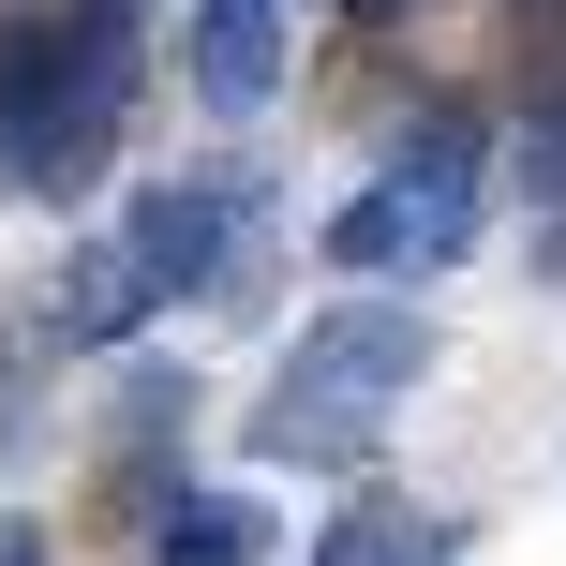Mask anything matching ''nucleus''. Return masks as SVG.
<instances>
[{
	"label": "nucleus",
	"mask_w": 566,
	"mask_h": 566,
	"mask_svg": "<svg viewBox=\"0 0 566 566\" xmlns=\"http://www.w3.org/2000/svg\"><path fill=\"white\" fill-rule=\"evenodd\" d=\"M119 119H135V0H75V15L0 30V165H15V195L75 209L119 165Z\"/></svg>",
	"instance_id": "f257e3e1"
},
{
	"label": "nucleus",
	"mask_w": 566,
	"mask_h": 566,
	"mask_svg": "<svg viewBox=\"0 0 566 566\" xmlns=\"http://www.w3.org/2000/svg\"><path fill=\"white\" fill-rule=\"evenodd\" d=\"M432 373V313L358 298V313H313L283 343V388L254 418V462H373V418Z\"/></svg>",
	"instance_id": "f03ea898"
},
{
	"label": "nucleus",
	"mask_w": 566,
	"mask_h": 566,
	"mask_svg": "<svg viewBox=\"0 0 566 566\" xmlns=\"http://www.w3.org/2000/svg\"><path fill=\"white\" fill-rule=\"evenodd\" d=\"M478 105H418L358 209H328V269H462L478 239Z\"/></svg>",
	"instance_id": "7ed1b4c3"
},
{
	"label": "nucleus",
	"mask_w": 566,
	"mask_h": 566,
	"mask_svg": "<svg viewBox=\"0 0 566 566\" xmlns=\"http://www.w3.org/2000/svg\"><path fill=\"white\" fill-rule=\"evenodd\" d=\"M239 209H254V165H195V179H149L135 209H119V254L149 269V298H179V283H224L239 254Z\"/></svg>",
	"instance_id": "20e7f679"
},
{
	"label": "nucleus",
	"mask_w": 566,
	"mask_h": 566,
	"mask_svg": "<svg viewBox=\"0 0 566 566\" xmlns=\"http://www.w3.org/2000/svg\"><path fill=\"white\" fill-rule=\"evenodd\" d=\"M195 105L209 119H254L269 90H283V0H195Z\"/></svg>",
	"instance_id": "39448f33"
},
{
	"label": "nucleus",
	"mask_w": 566,
	"mask_h": 566,
	"mask_svg": "<svg viewBox=\"0 0 566 566\" xmlns=\"http://www.w3.org/2000/svg\"><path fill=\"white\" fill-rule=\"evenodd\" d=\"M313 566H462V522L448 507H402V492H358V507L313 537Z\"/></svg>",
	"instance_id": "423d86ee"
},
{
	"label": "nucleus",
	"mask_w": 566,
	"mask_h": 566,
	"mask_svg": "<svg viewBox=\"0 0 566 566\" xmlns=\"http://www.w3.org/2000/svg\"><path fill=\"white\" fill-rule=\"evenodd\" d=\"M269 507L254 492H149V566H254Z\"/></svg>",
	"instance_id": "0eeeda50"
},
{
	"label": "nucleus",
	"mask_w": 566,
	"mask_h": 566,
	"mask_svg": "<svg viewBox=\"0 0 566 566\" xmlns=\"http://www.w3.org/2000/svg\"><path fill=\"white\" fill-rule=\"evenodd\" d=\"M135 313H149V269L119 254V239H90V254L45 283V328H60V343H119Z\"/></svg>",
	"instance_id": "6e6552de"
},
{
	"label": "nucleus",
	"mask_w": 566,
	"mask_h": 566,
	"mask_svg": "<svg viewBox=\"0 0 566 566\" xmlns=\"http://www.w3.org/2000/svg\"><path fill=\"white\" fill-rule=\"evenodd\" d=\"M179 418H195V373H119V448H149Z\"/></svg>",
	"instance_id": "1a4fd4ad"
},
{
	"label": "nucleus",
	"mask_w": 566,
	"mask_h": 566,
	"mask_svg": "<svg viewBox=\"0 0 566 566\" xmlns=\"http://www.w3.org/2000/svg\"><path fill=\"white\" fill-rule=\"evenodd\" d=\"M522 179H537V195L566 209V90H552V105H537V119H522Z\"/></svg>",
	"instance_id": "9d476101"
},
{
	"label": "nucleus",
	"mask_w": 566,
	"mask_h": 566,
	"mask_svg": "<svg viewBox=\"0 0 566 566\" xmlns=\"http://www.w3.org/2000/svg\"><path fill=\"white\" fill-rule=\"evenodd\" d=\"M0 566H45V522H0Z\"/></svg>",
	"instance_id": "9b49d317"
},
{
	"label": "nucleus",
	"mask_w": 566,
	"mask_h": 566,
	"mask_svg": "<svg viewBox=\"0 0 566 566\" xmlns=\"http://www.w3.org/2000/svg\"><path fill=\"white\" fill-rule=\"evenodd\" d=\"M343 15H358V30H388V15H402V0H343Z\"/></svg>",
	"instance_id": "f8f14e48"
}]
</instances>
